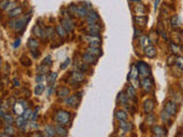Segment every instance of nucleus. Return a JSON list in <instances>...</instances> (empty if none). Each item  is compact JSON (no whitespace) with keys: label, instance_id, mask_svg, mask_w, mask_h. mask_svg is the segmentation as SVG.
<instances>
[{"label":"nucleus","instance_id":"a18cd8bd","mask_svg":"<svg viewBox=\"0 0 183 137\" xmlns=\"http://www.w3.org/2000/svg\"><path fill=\"white\" fill-rule=\"evenodd\" d=\"M149 39H150V42H157V40H158V34H157V32L154 33V31H152V32H150V34H149Z\"/></svg>","mask_w":183,"mask_h":137},{"label":"nucleus","instance_id":"ea45409f","mask_svg":"<svg viewBox=\"0 0 183 137\" xmlns=\"http://www.w3.org/2000/svg\"><path fill=\"white\" fill-rule=\"evenodd\" d=\"M56 78H57V73H55V72H51L49 75H48V78H47V82H48L49 85H54L55 81H56Z\"/></svg>","mask_w":183,"mask_h":137},{"label":"nucleus","instance_id":"79ce46f5","mask_svg":"<svg viewBox=\"0 0 183 137\" xmlns=\"http://www.w3.org/2000/svg\"><path fill=\"white\" fill-rule=\"evenodd\" d=\"M171 118H172V115L167 111H163L161 112V119H163V121H165V122H171Z\"/></svg>","mask_w":183,"mask_h":137},{"label":"nucleus","instance_id":"6e6d98bb","mask_svg":"<svg viewBox=\"0 0 183 137\" xmlns=\"http://www.w3.org/2000/svg\"><path fill=\"white\" fill-rule=\"evenodd\" d=\"M159 4H160V0H154V11H157L158 9V7H159Z\"/></svg>","mask_w":183,"mask_h":137},{"label":"nucleus","instance_id":"09e8293b","mask_svg":"<svg viewBox=\"0 0 183 137\" xmlns=\"http://www.w3.org/2000/svg\"><path fill=\"white\" fill-rule=\"evenodd\" d=\"M9 2H11V0H1V9L6 11L8 5H9Z\"/></svg>","mask_w":183,"mask_h":137},{"label":"nucleus","instance_id":"f704fd0d","mask_svg":"<svg viewBox=\"0 0 183 137\" xmlns=\"http://www.w3.org/2000/svg\"><path fill=\"white\" fill-rule=\"evenodd\" d=\"M116 118L119 121H124V120H127V113H126L124 110H118L116 111Z\"/></svg>","mask_w":183,"mask_h":137},{"label":"nucleus","instance_id":"49530a36","mask_svg":"<svg viewBox=\"0 0 183 137\" xmlns=\"http://www.w3.org/2000/svg\"><path fill=\"white\" fill-rule=\"evenodd\" d=\"M46 31H47V37L51 40L54 39V34H55V31H56V30H54L53 28H47Z\"/></svg>","mask_w":183,"mask_h":137},{"label":"nucleus","instance_id":"a878e982","mask_svg":"<svg viewBox=\"0 0 183 137\" xmlns=\"http://www.w3.org/2000/svg\"><path fill=\"white\" fill-rule=\"evenodd\" d=\"M126 94L127 96L129 97L133 101H136V91H135V87L134 86H128L127 89H126Z\"/></svg>","mask_w":183,"mask_h":137},{"label":"nucleus","instance_id":"c9c22d12","mask_svg":"<svg viewBox=\"0 0 183 137\" xmlns=\"http://www.w3.org/2000/svg\"><path fill=\"white\" fill-rule=\"evenodd\" d=\"M1 120H2V122H4L6 126H11L14 123V119H13V117H11V114H5V115L1 118Z\"/></svg>","mask_w":183,"mask_h":137},{"label":"nucleus","instance_id":"f3484780","mask_svg":"<svg viewBox=\"0 0 183 137\" xmlns=\"http://www.w3.org/2000/svg\"><path fill=\"white\" fill-rule=\"evenodd\" d=\"M169 23H171L172 29H174V30H176V29H178L182 25V21H181L178 15H173L171 17V20H169Z\"/></svg>","mask_w":183,"mask_h":137},{"label":"nucleus","instance_id":"7c9ffc66","mask_svg":"<svg viewBox=\"0 0 183 137\" xmlns=\"http://www.w3.org/2000/svg\"><path fill=\"white\" fill-rule=\"evenodd\" d=\"M38 46H39V42L37 41V39L30 38V39L28 40V47H29V49H30V51L38 49Z\"/></svg>","mask_w":183,"mask_h":137},{"label":"nucleus","instance_id":"423d86ee","mask_svg":"<svg viewBox=\"0 0 183 137\" xmlns=\"http://www.w3.org/2000/svg\"><path fill=\"white\" fill-rule=\"evenodd\" d=\"M140 86L143 88V90L149 93V91L152 90V88H154V81L151 78H149V77H144L142 78V80L140 81Z\"/></svg>","mask_w":183,"mask_h":137},{"label":"nucleus","instance_id":"2f4dec72","mask_svg":"<svg viewBox=\"0 0 183 137\" xmlns=\"http://www.w3.org/2000/svg\"><path fill=\"white\" fill-rule=\"evenodd\" d=\"M128 99H129V97L127 96V94H125L124 91H121L118 94V102L121 104V105H126L127 103H128Z\"/></svg>","mask_w":183,"mask_h":137},{"label":"nucleus","instance_id":"a211bd4d","mask_svg":"<svg viewBox=\"0 0 183 137\" xmlns=\"http://www.w3.org/2000/svg\"><path fill=\"white\" fill-rule=\"evenodd\" d=\"M85 18H86V23H87V24H93V23H96L97 21L100 20V17H98V15H97V13H95V11H89L88 15H87Z\"/></svg>","mask_w":183,"mask_h":137},{"label":"nucleus","instance_id":"4468645a","mask_svg":"<svg viewBox=\"0 0 183 137\" xmlns=\"http://www.w3.org/2000/svg\"><path fill=\"white\" fill-rule=\"evenodd\" d=\"M62 25L64 26V29L67 30V32H68V33H71V32L73 31L74 25H73V22L71 21V18H70V17H64V18H63Z\"/></svg>","mask_w":183,"mask_h":137},{"label":"nucleus","instance_id":"58836bf2","mask_svg":"<svg viewBox=\"0 0 183 137\" xmlns=\"http://www.w3.org/2000/svg\"><path fill=\"white\" fill-rule=\"evenodd\" d=\"M44 90H45V86L42 85L41 82H39L38 85L36 86V88H34V94H36L37 96H40V95L44 93Z\"/></svg>","mask_w":183,"mask_h":137},{"label":"nucleus","instance_id":"dca6fc26","mask_svg":"<svg viewBox=\"0 0 183 137\" xmlns=\"http://www.w3.org/2000/svg\"><path fill=\"white\" fill-rule=\"evenodd\" d=\"M82 62L86 63V64H92V65H94V64H96L97 63L96 56H94V55H92V54H89V53L86 51L85 54L82 55Z\"/></svg>","mask_w":183,"mask_h":137},{"label":"nucleus","instance_id":"3c124183","mask_svg":"<svg viewBox=\"0 0 183 137\" xmlns=\"http://www.w3.org/2000/svg\"><path fill=\"white\" fill-rule=\"evenodd\" d=\"M17 2L16 1H13V2H9V5H8V7H7V9H14V8H16L17 7Z\"/></svg>","mask_w":183,"mask_h":137},{"label":"nucleus","instance_id":"e433bc0d","mask_svg":"<svg viewBox=\"0 0 183 137\" xmlns=\"http://www.w3.org/2000/svg\"><path fill=\"white\" fill-rule=\"evenodd\" d=\"M175 63H176V55L172 54L171 56L167 57V59H166V64H167V66H174V65H175Z\"/></svg>","mask_w":183,"mask_h":137},{"label":"nucleus","instance_id":"c756f323","mask_svg":"<svg viewBox=\"0 0 183 137\" xmlns=\"http://www.w3.org/2000/svg\"><path fill=\"white\" fill-rule=\"evenodd\" d=\"M55 30H56V33L58 34L60 38H62V39L67 38V30L64 29V26H63L62 24H61V25H56V26H55Z\"/></svg>","mask_w":183,"mask_h":137},{"label":"nucleus","instance_id":"13d9d810","mask_svg":"<svg viewBox=\"0 0 183 137\" xmlns=\"http://www.w3.org/2000/svg\"><path fill=\"white\" fill-rule=\"evenodd\" d=\"M37 118H38V112H37V111H34L33 113H32V118H31V120H32V121H34Z\"/></svg>","mask_w":183,"mask_h":137},{"label":"nucleus","instance_id":"c03bdc74","mask_svg":"<svg viewBox=\"0 0 183 137\" xmlns=\"http://www.w3.org/2000/svg\"><path fill=\"white\" fill-rule=\"evenodd\" d=\"M177 68H180L181 71H183V57L180 55V56H176V63H175Z\"/></svg>","mask_w":183,"mask_h":137},{"label":"nucleus","instance_id":"b1692460","mask_svg":"<svg viewBox=\"0 0 183 137\" xmlns=\"http://www.w3.org/2000/svg\"><path fill=\"white\" fill-rule=\"evenodd\" d=\"M169 48H171L172 54H174V55H176V56H180V55H181V53H182L181 46H178L176 42H174V41L169 44Z\"/></svg>","mask_w":183,"mask_h":137},{"label":"nucleus","instance_id":"20e7f679","mask_svg":"<svg viewBox=\"0 0 183 137\" xmlns=\"http://www.w3.org/2000/svg\"><path fill=\"white\" fill-rule=\"evenodd\" d=\"M101 25L97 24V23H93V24H87L86 26V32L89 35H100V32H101Z\"/></svg>","mask_w":183,"mask_h":137},{"label":"nucleus","instance_id":"c85d7f7f","mask_svg":"<svg viewBox=\"0 0 183 137\" xmlns=\"http://www.w3.org/2000/svg\"><path fill=\"white\" fill-rule=\"evenodd\" d=\"M45 135L48 137H53L56 135V130H55V127L51 125H48L45 127Z\"/></svg>","mask_w":183,"mask_h":137},{"label":"nucleus","instance_id":"9d476101","mask_svg":"<svg viewBox=\"0 0 183 137\" xmlns=\"http://www.w3.org/2000/svg\"><path fill=\"white\" fill-rule=\"evenodd\" d=\"M151 131H152V135H154V136H157V137L167 136V129H165V128L161 127V126H152Z\"/></svg>","mask_w":183,"mask_h":137},{"label":"nucleus","instance_id":"a19ab883","mask_svg":"<svg viewBox=\"0 0 183 137\" xmlns=\"http://www.w3.org/2000/svg\"><path fill=\"white\" fill-rule=\"evenodd\" d=\"M77 11H78V6L74 5V4H71V5L68 7V11L70 15H77Z\"/></svg>","mask_w":183,"mask_h":137},{"label":"nucleus","instance_id":"72a5a7b5","mask_svg":"<svg viewBox=\"0 0 183 137\" xmlns=\"http://www.w3.org/2000/svg\"><path fill=\"white\" fill-rule=\"evenodd\" d=\"M15 134V130L11 126H6L4 128V132L1 134V136H13Z\"/></svg>","mask_w":183,"mask_h":137},{"label":"nucleus","instance_id":"864d4df0","mask_svg":"<svg viewBox=\"0 0 183 137\" xmlns=\"http://www.w3.org/2000/svg\"><path fill=\"white\" fill-rule=\"evenodd\" d=\"M44 64H46V65H48V66H49V65H51V56H47V57H45V59H44Z\"/></svg>","mask_w":183,"mask_h":137},{"label":"nucleus","instance_id":"603ef678","mask_svg":"<svg viewBox=\"0 0 183 137\" xmlns=\"http://www.w3.org/2000/svg\"><path fill=\"white\" fill-rule=\"evenodd\" d=\"M69 64H70V58H67V59H65V62L62 63V65H61V68H62V70L67 68H68Z\"/></svg>","mask_w":183,"mask_h":137},{"label":"nucleus","instance_id":"5701e85b","mask_svg":"<svg viewBox=\"0 0 183 137\" xmlns=\"http://www.w3.org/2000/svg\"><path fill=\"white\" fill-rule=\"evenodd\" d=\"M21 14H23V7L22 6L16 7V8H14V9L9 11V13H8V17H9V18H16V17H18Z\"/></svg>","mask_w":183,"mask_h":137},{"label":"nucleus","instance_id":"4be33fe9","mask_svg":"<svg viewBox=\"0 0 183 137\" xmlns=\"http://www.w3.org/2000/svg\"><path fill=\"white\" fill-rule=\"evenodd\" d=\"M56 95L60 98H68L69 96H70V89L69 88H67V87H60L58 89H57V93Z\"/></svg>","mask_w":183,"mask_h":137},{"label":"nucleus","instance_id":"bf43d9fd","mask_svg":"<svg viewBox=\"0 0 183 137\" xmlns=\"http://www.w3.org/2000/svg\"><path fill=\"white\" fill-rule=\"evenodd\" d=\"M31 128H32V129H36V128H38V125H36V122L32 121V122H31Z\"/></svg>","mask_w":183,"mask_h":137},{"label":"nucleus","instance_id":"6ab92c4d","mask_svg":"<svg viewBox=\"0 0 183 137\" xmlns=\"http://www.w3.org/2000/svg\"><path fill=\"white\" fill-rule=\"evenodd\" d=\"M89 11L87 9V7L85 5H79L78 6V11H77V15L76 16L79 17V18H85L88 15Z\"/></svg>","mask_w":183,"mask_h":137},{"label":"nucleus","instance_id":"2eb2a0df","mask_svg":"<svg viewBox=\"0 0 183 137\" xmlns=\"http://www.w3.org/2000/svg\"><path fill=\"white\" fill-rule=\"evenodd\" d=\"M119 127H120V130L123 131V135L126 134V132H129V131L133 130V128H134V126L132 122H127L126 120L124 121H120L119 123Z\"/></svg>","mask_w":183,"mask_h":137},{"label":"nucleus","instance_id":"37998d69","mask_svg":"<svg viewBox=\"0 0 183 137\" xmlns=\"http://www.w3.org/2000/svg\"><path fill=\"white\" fill-rule=\"evenodd\" d=\"M32 113H33V112H32V110H30V108H25V111H24V113H23L22 115H23V118L28 121V120H31V118H32Z\"/></svg>","mask_w":183,"mask_h":137},{"label":"nucleus","instance_id":"cd10ccee","mask_svg":"<svg viewBox=\"0 0 183 137\" xmlns=\"http://www.w3.org/2000/svg\"><path fill=\"white\" fill-rule=\"evenodd\" d=\"M138 42H140V45L142 47L143 49L149 46L150 44V39H149V35H145V34H142V35H140V38H138Z\"/></svg>","mask_w":183,"mask_h":137},{"label":"nucleus","instance_id":"4d7b16f0","mask_svg":"<svg viewBox=\"0 0 183 137\" xmlns=\"http://www.w3.org/2000/svg\"><path fill=\"white\" fill-rule=\"evenodd\" d=\"M20 45H21V39H16L15 40V44H14V48H17Z\"/></svg>","mask_w":183,"mask_h":137},{"label":"nucleus","instance_id":"aec40b11","mask_svg":"<svg viewBox=\"0 0 183 137\" xmlns=\"http://www.w3.org/2000/svg\"><path fill=\"white\" fill-rule=\"evenodd\" d=\"M133 11L135 13V15H137V16H142V15L145 14V11H147V9H145V6L143 5V4L138 2V4H136V5L134 6Z\"/></svg>","mask_w":183,"mask_h":137},{"label":"nucleus","instance_id":"8fccbe9b","mask_svg":"<svg viewBox=\"0 0 183 137\" xmlns=\"http://www.w3.org/2000/svg\"><path fill=\"white\" fill-rule=\"evenodd\" d=\"M45 75L46 74H37L36 81H37V82H42V81L45 80Z\"/></svg>","mask_w":183,"mask_h":137},{"label":"nucleus","instance_id":"680f3d73","mask_svg":"<svg viewBox=\"0 0 183 137\" xmlns=\"http://www.w3.org/2000/svg\"><path fill=\"white\" fill-rule=\"evenodd\" d=\"M182 136H183V134H182Z\"/></svg>","mask_w":183,"mask_h":137},{"label":"nucleus","instance_id":"393cba45","mask_svg":"<svg viewBox=\"0 0 183 137\" xmlns=\"http://www.w3.org/2000/svg\"><path fill=\"white\" fill-rule=\"evenodd\" d=\"M87 53H89V54H92V55H94V56H101L102 55V49L100 48V47H93V46H89L87 49Z\"/></svg>","mask_w":183,"mask_h":137},{"label":"nucleus","instance_id":"0eeeda50","mask_svg":"<svg viewBox=\"0 0 183 137\" xmlns=\"http://www.w3.org/2000/svg\"><path fill=\"white\" fill-rule=\"evenodd\" d=\"M84 39L86 40V42L89 44V46H93V47H100L101 44H102L100 35H89V34H87L86 37H84Z\"/></svg>","mask_w":183,"mask_h":137},{"label":"nucleus","instance_id":"ddd939ff","mask_svg":"<svg viewBox=\"0 0 183 137\" xmlns=\"http://www.w3.org/2000/svg\"><path fill=\"white\" fill-rule=\"evenodd\" d=\"M144 55L149 58H154L157 56V48L152 45H149L144 48Z\"/></svg>","mask_w":183,"mask_h":137},{"label":"nucleus","instance_id":"f8f14e48","mask_svg":"<svg viewBox=\"0 0 183 137\" xmlns=\"http://www.w3.org/2000/svg\"><path fill=\"white\" fill-rule=\"evenodd\" d=\"M154 105H156V102H154V99H151V98H148L147 101H144V103H143V110H144L145 114L151 113L154 111Z\"/></svg>","mask_w":183,"mask_h":137},{"label":"nucleus","instance_id":"f03ea898","mask_svg":"<svg viewBox=\"0 0 183 137\" xmlns=\"http://www.w3.org/2000/svg\"><path fill=\"white\" fill-rule=\"evenodd\" d=\"M54 120H55V122L58 123V125H67L70 122V120H71V114L67 112V111H64V110H58L55 112V115H54Z\"/></svg>","mask_w":183,"mask_h":137},{"label":"nucleus","instance_id":"473e14b6","mask_svg":"<svg viewBox=\"0 0 183 137\" xmlns=\"http://www.w3.org/2000/svg\"><path fill=\"white\" fill-rule=\"evenodd\" d=\"M156 123V115L151 113H147V117H145V125L148 126H154Z\"/></svg>","mask_w":183,"mask_h":137},{"label":"nucleus","instance_id":"7ed1b4c3","mask_svg":"<svg viewBox=\"0 0 183 137\" xmlns=\"http://www.w3.org/2000/svg\"><path fill=\"white\" fill-rule=\"evenodd\" d=\"M136 66L138 68V73L141 77H150V74H151V68L149 66L147 63L144 62H137L136 63Z\"/></svg>","mask_w":183,"mask_h":137},{"label":"nucleus","instance_id":"412c9836","mask_svg":"<svg viewBox=\"0 0 183 137\" xmlns=\"http://www.w3.org/2000/svg\"><path fill=\"white\" fill-rule=\"evenodd\" d=\"M134 20H135V22H136L137 26H140V28H145L147 26V23H148V17L145 16V15H142V16H135L134 17Z\"/></svg>","mask_w":183,"mask_h":137},{"label":"nucleus","instance_id":"052dcab7","mask_svg":"<svg viewBox=\"0 0 183 137\" xmlns=\"http://www.w3.org/2000/svg\"><path fill=\"white\" fill-rule=\"evenodd\" d=\"M18 85H20V82H18V81H17V79L15 78V79H14V86H15V87H17Z\"/></svg>","mask_w":183,"mask_h":137},{"label":"nucleus","instance_id":"4c0bfd02","mask_svg":"<svg viewBox=\"0 0 183 137\" xmlns=\"http://www.w3.org/2000/svg\"><path fill=\"white\" fill-rule=\"evenodd\" d=\"M48 65H46V64H41V65H39L38 66V68H37V73L38 74H46V73H48Z\"/></svg>","mask_w":183,"mask_h":137},{"label":"nucleus","instance_id":"1a4fd4ad","mask_svg":"<svg viewBox=\"0 0 183 137\" xmlns=\"http://www.w3.org/2000/svg\"><path fill=\"white\" fill-rule=\"evenodd\" d=\"M65 103H67V105L70 106V108H77L80 103V96L79 95L69 96L68 98H65Z\"/></svg>","mask_w":183,"mask_h":137},{"label":"nucleus","instance_id":"39448f33","mask_svg":"<svg viewBox=\"0 0 183 137\" xmlns=\"http://www.w3.org/2000/svg\"><path fill=\"white\" fill-rule=\"evenodd\" d=\"M25 108H26V102L22 101V99H20L18 102H16L13 105V111L17 115H22L24 113V111H25Z\"/></svg>","mask_w":183,"mask_h":137},{"label":"nucleus","instance_id":"de8ad7c7","mask_svg":"<svg viewBox=\"0 0 183 137\" xmlns=\"http://www.w3.org/2000/svg\"><path fill=\"white\" fill-rule=\"evenodd\" d=\"M21 63H22L24 66H30V65H31V61H30V58L26 56L21 57Z\"/></svg>","mask_w":183,"mask_h":137},{"label":"nucleus","instance_id":"5fc2aeb1","mask_svg":"<svg viewBox=\"0 0 183 137\" xmlns=\"http://www.w3.org/2000/svg\"><path fill=\"white\" fill-rule=\"evenodd\" d=\"M178 87H180V90H181V93L183 94V78H181V79H180V81H178Z\"/></svg>","mask_w":183,"mask_h":137},{"label":"nucleus","instance_id":"6e6552de","mask_svg":"<svg viewBox=\"0 0 183 137\" xmlns=\"http://www.w3.org/2000/svg\"><path fill=\"white\" fill-rule=\"evenodd\" d=\"M177 110H178V108H177V103L175 102V101H168V102H166L165 111H167L172 117H175V115H176Z\"/></svg>","mask_w":183,"mask_h":137},{"label":"nucleus","instance_id":"9b49d317","mask_svg":"<svg viewBox=\"0 0 183 137\" xmlns=\"http://www.w3.org/2000/svg\"><path fill=\"white\" fill-rule=\"evenodd\" d=\"M70 79H71V84H80L85 80V77L80 71H73L70 75Z\"/></svg>","mask_w":183,"mask_h":137},{"label":"nucleus","instance_id":"f257e3e1","mask_svg":"<svg viewBox=\"0 0 183 137\" xmlns=\"http://www.w3.org/2000/svg\"><path fill=\"white\" fill-rule=\"evenodd\" d=\"M30 16L26 17H20V18H11V22H9V28L15 30L16 32H20V31H23L25 25H26V22L29 21Z\"/></svg>","mask_w":183,"mask_h":137},{"label":"nucleus","instance_id":"bb28decb","mask_svg":"<svg viewBox=\"0 0 183 137\" xmlns=\"http://www.w3.org/2000/svg\"><path fill=\"white\" fill-rule=\"evenodd\" d=\"M55 130H56V135L57 136H68V130L64 128V126L63 125H58L57 123L56 126H55Z\"/></svg>","mask_w":183,"mask_h":137}]
</instances>
